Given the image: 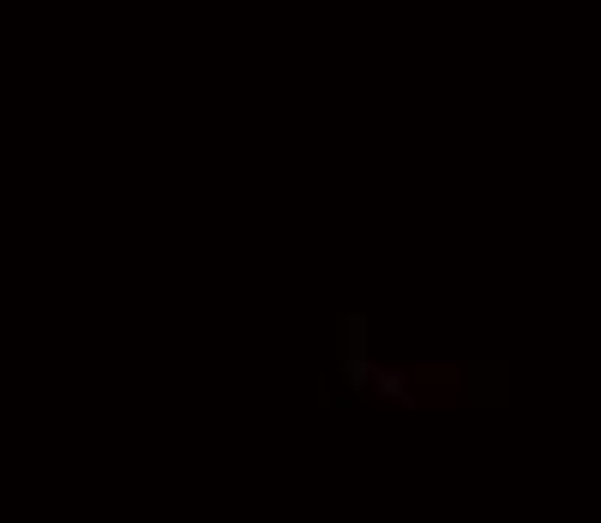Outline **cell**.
<instances>
[{"label":"cell","mask_w":601,"mask_h":523,"mask_svg":"<svg viewBox=\"0 0 601 523\" xmlns=\"http://www.w3.org/2000/svg\"><path fill=\"white\" fill-rule=\"evenodd\" d=\"M379 391H386V398H403V403H409V386H403V374H379Z\"/></svg>","instance_id":"obj_1"}]
</instances>
